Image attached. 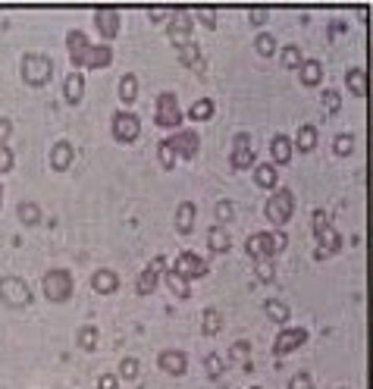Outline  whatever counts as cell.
<instances>
[{"label": "cell", "mask_w": 373, "mask_h": 389, "mask_svg": "<svg viewBox=\"0 0 373 389\" xmlns=\"http://www.w3.org/2000/svg\"><path fill=\"white\" fill-rule=\"evenodd\" d=\"M66 50H70V60L78 72L82 70H107L113 63V48L110 44H92L88 35L78 29H72L66 35Z\"/></svg>", "instance_id": "1"}, {"label": "cell", "mask_w": 373, "mask_h": 389, "mask_svg": "<svg viewBox=\"0 0 373 389\" xmlns=\"http://www.w3.org/2000/svg\"><path fill=\"white\" fill-rule=\"evenodd\" d=\"M289 248V235L282 229H273V233H254L248 235L245 242V251L251 261H273L276 255H282Z\"/></svg>", "instance_id": "2"}, {"label": "cell", "mask_w": 373, "mask_h": 389, "mask_svg": "<svg viewBox=\"0 0 373 389\" xmlns=\"http://www.w3.org/2000/svg\"><path fill=\"white\" fill-rule=\"evenodd\" d=\"M19 72H22V82L32 88H44L54 78V60L47 57V54H41V50H32V54H25L19 63Z\"/></svg>", "instance_id": "3"}, {"label": "cell", "mask_w": 373, "mask_h": 389, "mask_svg": "<svg viewBox=\"0 0 373 389\" xmlns=\"http://www.w3.org/2000/svg\"><path fill=\"white\" fill-rule=\"evenodd\" d=\"M310 227H314V235H317V242H320V248L314 251V257H317V261H323V257L339 255V248H342V235H339L336 229L330 227V217H326V211H314V217H310Z\"/></svg>", "instance_id": "4"}, {"label": "cell", "mask_w": 373, "mask_h": 389, "mask_svg": "<svg viewBox=\"0 0 373 389\" xmlns=\"http://www.w3.org/2000/svg\"><path fill=\"white\" fill-rule=\"evenodd\" d=\"M185 114L182 107H179V98L173 92H160L157 94V104H154V123L160 129H167V132H179V126H182Z\"/></svg>", "instance_id": "5"}, {"label": "cell", "mask_w": 373, "mask_h": 389, "mask_svg": "<svg viewBox=\"0 0 373 389\" xmlns=\"http://www.w3.org/2000/svg\"><path fill=\"white\" fill-rule=\"evenodd\" d=\"M41 289H44V298H47V302L63 304V302H70V295H72V289H76V283H72V273H70V270L54 267V270H47V273H44Z\"/></svg>", "instance_id": "6"}, {"label": "cell", "mask_w": 373, "mask_h": 389, "mask_svg": "<svg viewBox=\"0 0 373 389\" xmlns=\"http://www.w3.org/2000/svg\"><path fill=\"white\" fill-rule=\"evenodd\" d=\"M264 213H267V220L276 229L286 227V223L292 220V213H295V195H292V189H276L273 195H270Z\"/></svg>", "instance_id": "7"}, {"label": "cell", "mask_w": 373, "mask_h": 389, "mask_svg": "<svg viewBox=\"0 0 373 389\" xmlns=\"http://www.w3.org/2000/svg\"><path fill=\"white\" fill-rule=\"evenodd\" d=\"M191 32H195V22H191V10L185 7H176L169 10V19H167V38L176 48H182V44L191 41Z\"/></svg>", "instance_id": "8"}, {"label": "cell", "mask_w": 373, "mask_h": 389, "mask_svg": "<svg viewBox=\"0 0 373 389\" xmlns=\"http://www.w3.org/2000/svg\"><path fill=\"white\" fill-rule=\"evenodd\" d=\"M110 132L120 145H132V142H138V135H141V120L132 110H116L110 120Z\"/></svg>", "instance_id": "9"}, {"label": "cell", "mask_w": 373, "mask_h": 389, "mask_svg": "<svg viewBox=\"0 0 373 389\" xmlns=\"http://www.w3.org/2000/svg\"><path fill=\"white\" fill-rule=\"evenodd\" d=\"M0 302L10 308H28L32 304V289L19 276H3L0 280Z\"/></svg>", "instance_id": "10"}, {"label": "cell", "mask_w": 373, "mask_h": 389, "mask_svg": "<svg viewBox=\"0 0 373 389\" xmlns=\"http://www.w3.org/2000/svg\"><path fill=\"white\" fill-rule=\"evenodd\" d=\"M229 163H233V170H251L254 163H257V151H254V142H251V135L248 132H239L233 138Z\"/></svg>", "instance_id": "11"}, {"label": "cell", "mask_w": 373, "mask_h": 389, "mask_svg": "<svg viewBox=\"0 0 373 389\" xmlns=\"http://www.w3.org/2000/svg\"><path fill=\"white\" fill-rule=\"evenodd\" d=\"M167 142H169V148L176 151V157H182V160H195L198 151H201V135L195 129H179V132L169 135Z\"/></svg>", "instance_id": "12"}, {"label": "cell", "mask_w": 373, "mask_h": 389, "mask_svg": "<svg viewBox=\"0 0 373 389\" xmlns=\"http://www.w3.org/2000/svg\"><path fill=\"white\" fill-rule=\"evenodd\" d=\"M169 270H173L176 276H182V280H189V283H191V280H204L207 270H211V267H207V261H201V257H198L195 251H182V255H179L176 261H173V267H169Z\"/></svg>", "instance_id": "13"}, {"label": "cell", "mask_w": 373, "mask_h": 389, "mask_svg": "<svg viewBox=\"0 0 373 389\" xmlns=\"http://www.w3.org/2000/svg\"><path fill=\"white\" fill-rule=\"evenodd\" d=\"M163 270H167V257L157 255L154 261H151L148 267L138 273V280H135V292H138V295H154V289H157V283H160Z\"/></svg>", "instance_id": "14"}, {"label": "cell", "mask_w": 373, "mask_h": 389, "mask_svg": "<svg viewBox=\"0 0 373 389\" xmlns=\"http://www.w3.org/2000/svg\"><path fill=\"white\" fill-rule=\"evenodd\" d=\"M308 342V330L304 326H282L276 333V342H273V352L276 355H292L295 348H301Z\"/></svg>", "instance_id": "15"}, {"label": "cell", "mask_w": 373, "mask_h": 389, "mask_svg": "<svg viewBox=\"0 0 373 389\" xmlns=\"http://www.w3.org/2000/svg\"><path fill=\"white\" fill-rule=\"evenodd\" d=\"M94 25H98L100 38H104V44H110L113 38L120 35V25H122V13L113 7H100L98 13H94Z\"/></svg>", "instance_id": "16"}, {"label": "cell", "mask_w": 373, "mask_h": 389, "mask_svg": "<svg viewBox=\"0 0 373 389\" xmlns=\"http://www.w3.org/2000/svg\"><path fill=\"white\" fill-rule=\"evenodd\" d=\"M157 364H160V370L167 377H185V370H189V358H185V352H179V348H163Z\"/></svg>", "instance_id": "17"}, {"label": "cell", "mask_w": 373, "mask_h": 389, "mask_svg": "<svg viewBox=\"0 0 373 389\" xmlns=\"http://www.w3.org/2000/svg\"><path fill=\"white\" fill-rule=\"evenodd\" d=\"M72 160H76V148H72L66 138H60V142L50 148V170H54V173H66L72 167Z\"/></svg>", "instance_id": "18"}, {"label": "cell", "mask_w": 373, "mask_h": 389, "mask_svg": "<svg viewBox=\"0 0 373 389\" xmlns=\"http://www.w3.org/2000/svg\"><path fill=\"white\" fill-rule=\"evenodd\" d=\"M176 54H179V63H182L185 70L198 72V76L207 70V60H204V54H201V48H198L195 41H189V44H182V48H176Z\"/></svg>", "instance_id": "19"}, {"label": "cell", "mask_w": 373, "mask_h": 389, "mask_svg": "<svg viewBox=\"0 0 373 389\" xmlns=\"http://www.w3.org/2000/svg\"><path fill=\"white\" fill-rule=\"evenodd\" d=\"M292 154H295V148H292L289 135H273V142H270V163L273 167H286V163H292Z\"/></svg>", "instance_id": "20"}, {"label": "cell", "mask_w": 373, "mask_h": 389, "mask_svg": "<svg viewBox=\"0 0 373 389\" xmlns=\"http://www.w3.org/2000/svg\"><path fill=\"white\" fill-rule=\"evenodd\" d=\"M63 98H66V104H82V98H85V76L78 70H72L70 76H66V82H63Z\"/></svg>", "instance_id": "21"}, {"label": "cell", "mask_w": 373, "mask_h": 389, "mask_svg": "<svg viewBox=\"0 0 373 389\" xmlns=\"http://www.w3.org/2000/svg\"><path fill=\"white\" fill-rule=\"evenodd\" d=\"M195 217H198V207L191 201H182L176 207V233L179 235H191L195 233Z\"/></svg>", "instance_id": "22"}, {"label": "cell", "mask_w": 373, "mask_h": 389, "mask_svg": "<svg viewBox=\"0 0 373 389\" xmlns=\"http://www.w3.org/2000/svg\"><path fill=\"white\" fill-rule=\"evenodd\" d=\"M92 289L98 292V295H113V292L120 289V276L113 273V270H94Z\"/></svg>", "instance_id": "23"}, {"label": "cell", "mask_w": 373, "mask_h": 389, "mask_svg": "<svg viewBox=\"0 0 373 389\" xmlns=\"http://www.w3.org/2000/svg\"><path fill=\"white\" fill-rule=\"evenodd\" d=\"M298 76H301V85L304 88H317L323 82V63L320 60H304L298 66Z\"/></svg>", "instance_id": "24"}, {"label": "cell", "mask_w": 373, "mask_h": 389, "mask_svg": "<svg viewBox=\"0 0 373 389\" xmlns=\"http://www.w3.org/2000/svg\"><path fill=\"white\" fill-rule=\"evenodd\" d=\"M76 346L82 348V352H98V346H100V330H98V326H92V324L78 326Z\"/></svg>", "instance_id": "25"}, {"label": "cell", "mask_w": 373, "mask_h": 389, "mask_svg": "<svg viewBox=\"0 0 373 389\" xmlns=\"http://www.w3.org/2000/svg\"><path fill=\"white\" fill-rule=\"evenodd\" d=\"M207 245H211L213 255H226V251L233 248V235L226 233V227H220V223H217V227L207 233Z\"/></svg>", "instance_id": "26"}, {"label": "cell", "mask_w": 373, "mask_h": 389, "mask_svg": "<svg viewBox=\"0 0 373 389\" xmlns=\"http://www.w3.org/2000/svg\"><path fill=\"white\" fill-rule=\"evenodd\" d=\"M254 182L261 185V189H267V191H276V182H279V176H276V167H273V163H254Z\"/></svg>", "instance_id": "27"}, {"label": "cell", "mask_w": 373, "mask_h": 389, "mask_svg": "<svg viewBox=\"0 0 373 389\" xmlns=\"http://www.w3.org/2000/svg\"><path fill=\"white\" fill-rule=\"evenodd\" d=\"M345 85L354 98H367V70L364 66H354V70L345 72Z\"/></svg>", "instance_id": "28"}, {"label": "cell", "mask_w": 373, "mask_h": 389, "mask_svg": "<svg viewBox=\"0 0 373 389\" xmlns=\"http://www.w3.org/2000/svg\"><path fill=\"white\" fill-rule=\"evenodd\" d=\"M292 148L301 151V154L314 151L317 148V129L314 126H298V135H295V142H292Z\"/></svg>", "instance_id": "29"}, {"label": "cell", "mask_w": 373, "mask_h": 389, "mask_svg": "<svg viewBox=\"0 0 373 389\" xmlns=\"http://www.w3.org/2000/svg\"><path fill=\"white\" fill-rule=\"evenodd\" d=\"M264 314H267L270 320H273L276 326H286L289 324V304L286 302H276V298H270V302H264Z\"/></svg>", "instance_id": "30"}, {"label": "cell", "mask_w": 373, "mask_h": 389, "mask_svg": "<svg viewBox=\"0 0 373 389\" xmlns=\"http://www.w3.org/2000/svg\"><path fill=\"white\" fill-rule=\"evenodd\" d=\"M226 364H242V368H248L251 364V342L239 339L229 346V355H226Z\"/></svg>", "instance_id": "31"}, {"label": "cell", "mask_w": 373, "mask_h": 389, "mask_svg": "<svg viewBox=\"0 0 373 389\" xmlns=\"http://www.w3.org/2000/svg\"><path fill=\"white\" fill-rule=\"evenodd\" d=\"M213 114H217V107H213L211 98H201V101H195V104L189 107V120L191 123H207Z\"/></svg>", "instance_id": "32"}, {"label": "cell", "mask_w": 373, "mask_h": 389, "mask_svg": "<svg viewBox=\"0 0 373 389\" xmlns=\"http://www.w3.org/2000/svg\"><path fill=\"white\" fill-rule=\"evenodd\" d=\"M135 98H138V76L135 72H126V76L120 78V101L122 104H135Z\"/></svg>", "instance_id": "33"}, {"label": "cell", "mask_w": 373, "mask_h": 389, "mask_svg": "<svg viewBox=\"0 0 373 389\" xmlns=\"http://www.w3.org/2000/svg\"><path fill=\"white\" fill-rule=\"evenodd\" d=\"M163 280H167V286H169V292L176 298H191V283L189 280H182V276H176L173 270H163Z\"/></svg>", "instance_id": "34"}, {"label": "cell", "mask_w": 373, "mask_h": 389, "mask_svg": "<svg viewBox=\"0 0 373 389\" xmlns=\"http://www.w3.org/2000/svg\"><path fill=\"white\" fill-rule=\"evenodd\" d=\"M16 217H19L22 227H38V220H41V207H38L35 201H22V204L16 207Z\"/></svg>", "instance_id": "35"}, {"label": "cell", "mask_w": 373, "mask_h": 389, "mask_svg": "<svg viewBox=\"0 0 373 389\" xmlns=\"http://www.w3.org/2000/svg\"><path fill=\"white\" fill-rule=\"evenodd\" d=\"M220 330H223V314H220L217 308H207L204 317H201V333H204V336H217Z\"/></svg>", "instance_id": "36"}, {"label": "cell", "mask_w": 373, "mask_h": 389, "mask_svg": "<svg viewBox=\"0 0 373 389\" xmlns=\"http://www.w3.org/2000/svg\"><path fill=\"white\" fill-rule=\"evenodd\" d=\"M279 63L286 66V70H298V66L304 63L301 48H298V44H286V48L279 50Z\"/></svg>", "instance_id": "37"}, {"label": "cell", "mask_w": 373, "mask_h": 389, "mask_svg": "<svg viewBox=\"0 0 373 389\" xmlns=\"http://www.w3.org/2000/svg\"><path fill=\"white\" fill-rule=\"evenodd\" d=\"M204 370H207V377H211V380H220V377L226 374V358L220 352H211L204 358Z\"/></svg>", "instance_id": "38"}, {"label": "cell", "mask_w": 373, "mask_h": 389, "mask_svg": "<svg viewBox=\"0 0 373 389\" xmlns=\"http://www.w3.org/2000/svg\"><path fill=\"white\" fill-rule=\"evenodd\" d=\"M191 19H198L207 32H213V29H217V19H220V10H213V7H201V10H195V13H191Z\"/></svg>", "instance_id": "39"}, {"label": "cell", "mask_w": 373, "mask_h": 389, "mask_svg": "<svg viewBox=\"0 0 373 389\" xmlns=\"http://www.w3.org/2000/svg\"><path fill=\"white\" fill-rule=\"evenodd\" d=\"M332 151H336V157H352V154H354V135H352V132L336 135V142H332Z\"/></svg>", "instance_id": "40"}, {"label": "cell", "mask_w": 373, "mask_h": 389, "mask_svg": "<svg viewBox=\"0 0 373 389\" xmlns=\"http://www.w3.org/2000/svg\"><path fill=\"white\" fill-rule=\"evenodd\" d=\"M254 50L261 54V57H273L276 54V38L270 32H261V35L254 38Z\"/></svg>", "instance_id": "41"}, {"label": "cell", "mask_w": 373, "mask_h": 389, "mask_svg": "<svg viewBox=\"0 0 373 389\" xmlns=\"http://www.w3.org/2000/svg\"><path fill=\"white\" fill-rule=\"evenodd\" d=\"M157 157H160V167H163V170H173V167H176V160H179V157H176V151L169 148V142H167V138H163V142L157 145Z\"/></svg>", "instance_id": "42"}, {"label": "cell", "mask_w": 373, "mask_h": 389, "mask_svg": "<svg viewBox=\"0 0 373 389\" xmlns=\"http://www.w3.org/2000/svg\"><path fill=\"white\" fill-rule=\"evenodd\" d=\"M254 273H257V280H261V283H273V280H276L273 261H254Z\"/></svg>", "instance_id": "43"}, {"label": "cell", "mask_w": 373, "mask_h": 389, "mask_svg": "<svg viewBox=\"0 0 373 389\" xmlns=\"http://www.w3.org/2000/svg\"><path fill=\"white\" fill-rule=\"evenodd\" d=\"M235 217V207H233V201H217V220H220V227H223V223H229V220Z\"/></svg>", "instance_id": "44"}, {"label": "cell", "mask_w": 373, "mask_h": 389, "mask_svg": "<svg viewBox=\"0 0 373 389\" xmlns=\"http://www.w3.org/2000/svg\"><path fill=\"white\" fill-rule=\"evenodd\" d=\"M126 377V380H135L138 377V361L135 358H122L120 361V380Z\"/></svg>", "instance_id": "45"}, {"label": "cell", "mask_w": 373, "mask_h": 389, "mask_svg": "<svg viewBox=\"0 0 373 389\" xmlns=\"http://www.w3.org/2000/svg\"><path fill=\"white\" fill-rule=\"evenodd\" d=\"M13 163H16L13 151H10L7 145H0V176H3V173H10V170H13Z\"/></svg>", "instance_id": "46"}, {"label": "cell", "mask_w": 373, "mask_h": 389, "mask_svg": "<svg viewBox=\"0 0 373 389\" xmlns=\"http://www.w3.org/2000/svg\"><path fill=\"white\" fill-rule=\"evenodd\" d=\"M323 110L326 114H339V107H342V101H339V92H323Z\"/></svg>", "instance_id": "47"}, {"label": "cell", "mask_w": 373, "mask_h": 389, "mask_svg": "<svg viewBox=\"0 0 373 389\" xmlns=\"http://www.w3.org/2000/svg\"><path fill=\"white\" fill-rule=\"evenodd\" d=\"M267 19H270V10H267V7H254V10H248V22H251V25H264Z\"/></svg>", "instance_id": "48"}, {"label": "cell", "mask_w": 373, "mask_h": 389, "mask_svg": "<svg viewBox=\"0 0 373 389\" xmlns=\"http://www.w3.org/2000/svg\"><path fill=\"white\" fill-rule=\"evenodd\" d=\"M289 389H314V377L310 374H295L289 383Z\"/></svg>", "instance_id": "49"}, {"label": "cell", "mask_w": 373, "mask_h": 389, "mask_svg": "<svg viewBox=\"0 0 373 389\" xmlns=\"http://www.w3.org/2000/svg\"><path fill=\"white\" fill-rule=\"evenodd\" d=\"M98 389H120V374H100Z\"/></svg>", "instance_id": "50"}, {"label": "cell", "mask_w": 373, "mask_h": 389, "mask_svg": "<svg viewBox=\"0 0 373 389\" xmlns=\"http://www.w3.org/2000/svg\"><path fill=\"white\" fill-rule=\"evenodd\" d=\"M13 135V123L7 116H0V145H7V138Z\"/></svg>", "instance_id": "51"}, {"label": "cell", "mask_w": 373, "mask_h": 389, "mask_svg": "<svg viewBox=\"0 0 373 389\" xmlns=\"http://www.w3.org/2000/svg\"><path fill=\"white\" fill-rule=\"evenodd\" d=\"M148 19H151V22L169 19V10H167V7H151V10H148Z\"/></svg>", "instance_id": "52"}, {"label": "cell", "mask_w": 373, "mask_h": 389, "mask_svg": "<svg viewBox=\"0 0 373 389\" xmlns=\"http://www.w3.org/2000/svg\"><path fill=\"white\" fill-rule=\"evenodd\" d=\"M345 32V22H332V35H342Z\"/></svg>", "instance_id": "53"}, {"label": "cell", "mask_w": 373, "mask_h": 389, "mask_svg": "<svg viewBox=\"0 0 373 389\" xmlns=\"http://www.w3.org/2000/svg\"><path fill=\"white\" fill-rule=\"evenodd\" d=\"M0 207H3V185H0Z\"/></svg>", "instance_id": "54"}, {"label": "cell", "mask_w": 373, "mask_h": 389, "mask_svg": "<svg viewBox=\"0 0 373 389\" xmlns=\"http://www.w3.org/2000/svg\"><path fill=\"white\" fill-rule=\"evenodd\" d=\"M251 389H261V386H251Z\"/></svg>", "instance_id": "55"}, {"label": "cell", "mask_w": 373, "mask_h": 389, "mask_svg": "<svg viewBox=\"0 0 373 389\" xmlns=\"http://www.w3.org/2000/svg\"><path fill=\"white\" fill-rule=\"evenodd\" d=\"M342 389H348V386H342Z\"/></svg>", "instance_id": "56"}]
</instances>
